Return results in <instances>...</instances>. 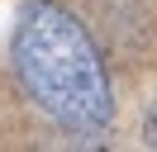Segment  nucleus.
Segmentation results:
<instances>
[{"label":"nucleus","mask_w":157,"mask_h":152,"mask_svg":"<svg viewBox=\"0 0 157 152\" xmlns=\"http://www.w3.org/2000/svg\"><path fill=\"white\" fill-rule=\"evenodd\" d=\"M14 76L29 100L67 133H95L109 124V76L90 33L57 0H29L14 24Z\"/></svg>","instance_id":"nucleus-1"}]
</instances>
